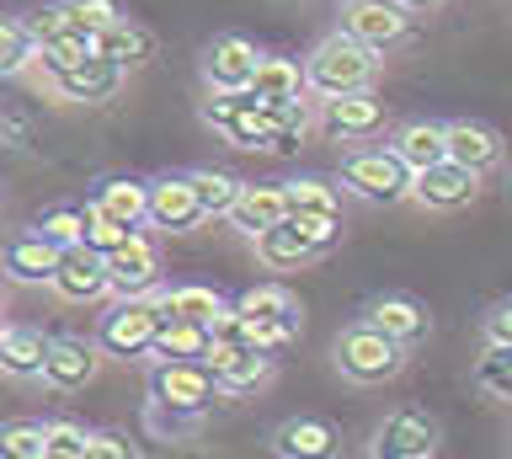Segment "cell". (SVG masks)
I'll return each instance as SVG.
<instances>
[{"mask_svg": "<svg viewBox=\"0 0 512 459\" xmlns=\"http://www.w3.org/2000/svg\"><path fill=\"white\" fill-rule=\"evenodd\" d=\"M219 379L208 363H155L150 369V422L166 433H187L219 401Z\"/></svg>", "mask_w": 512, "mask_h": 459, "instance_id": "obj_1", "label": "cell"}, {"mask_svg": "<svg viewBox=\"0 0 512 459\" xmlns=\"http://www.w3.org/2000/svg\"><path fill=\"white\" fill-rule=\"evenodd\" d=\"M374 75H379V54L352 33L320 38L310 49V59H304V81H310V97H320V102L374 91Z\"/></svg>", "mask_w": 512, "mask_h": 459, "instance_id": "obj_2", "label": "cell"}, {"mask_svg": "<svg viewBox=\"0 0 512 459\" xmlns=\"http://www.w3.org/2000/svg\"><path fill=\"white\" fill-rule=\"evenodd\" d=\"M336 187H347V193L363 198V203H400V198H411L416 171L395 155V145H358V150L342 155Z\"/></svg>", "mask_w": 512, "mask_h": 459, "instance_id": "obj_3", "label": "cell"}, {"mask_svg": "<svg viewBox=\"0 0 512 459\" xmlns=\"http://www.w3.org/2000/svg\"><path fill=\"white\" fill-rule=\"evenodd\" d=\"M331 358L352 385H384V379H395L400 369H406V342L384 337L374 321H358V326H347L342 337H336Z\"/></svg>", "mask_w": 512, "mask_h": 459, "instance_id": "obj_4", "label": "cell"}, {"mask_svg": "<svg viewBox=\"0 0 512 459\" xmlns=\"http://www.w3.org/2000/svg\"><path fill=\"white\" fill-rule=\"evenodd\" d=\"M160 331H166V310H160V294H144V299H118L107 315H102V331H96V342H102L107 358H150Z\"/></svg>", "mask_w": 512, "mask_h": 459, "instance_id": "obj_5", "label": "cell"}, {"mask_svg": "<svg viewBox=\"0 0 512 459\" xmlns=\"http://www.w3.org/2000/svg\"><path fill=\"white\" fill-rule=\"evenodd\" d=\"M203 123L240 150H272V139H278V123H272V113L251 97V91H240V97L214 91V97L203 102Z\"/></svg>", "mask_w": 512, "mask_h": 459, "instance_id": "obj_6", "label": "cell"}, {"mask_svg": "<svg viewBox=\"0 0 512 459\" xmlns=\"http://www.w3.org/2000/svg\"><path fill=\"white\" fill-rule=\"evenodd\" d=\"M416 11H406L400 0H347L342 11V33H352L358 43H368L374 54H390L411 38Z\"/></svg>", "mask_w": 512, "mask_h": 459, "instance_id": "obj_7", "label": "cell"}, {"mask_svg": "<svg viewBox=\"0 0 512 459\" xmlns=\"http://www.w3.org/2000/svg\"><path fill=\"white\" fill-rule=\"evenodd\" d=\"M208 219L203 209V198H198V187H192V171L187 177H155L150 182V230L160 235H187V230H198Z\"/></svg>", "mask_w": 512, "mask_h": 459, "instance_id": "obj_8", "label": "cell"}, {"mask_svg": "<svg viewBox=\"0 0 512 459\" xmlns=\"http://www.w3.org/2000/svg\"><path fill=\"white\" fill-rule=\"evenodd\" d=\"M432 449H438V422L416 406H400L374 427V459H432Z\"/></svg>", "mask_w": 512, "mask_h": 459, "instance_id": "obj_9", "label": "cell"}, {"mask_svg": "<svg viewBox=\"0 0 512 459\" xmlns=\"http://www.w3.org/2000/svg\"><path fill=\"white\" fill-rule=\"evenodd\" d=\"M107 273H112V294H118V299L160 294V246H155V235L134 230V241L107 257Z\"/></svg>", "mask_w": 512, "mask_h": 459, "instance_id": "obj_10", "label": "cell"}, {"mask_svg": "<svg viewBox=\"0 0 512 459\" xmlns=\"http://www.w3.org/2000/svg\"><path fill=\"white\" fill-rule=\"evenodd\" d=\"M256 65H262V54H256L240 33H224V38L208 43V54H203V81H208V91L240 97V91H251Z\"/></svg>", "mask_w": 512, "mask_h": 459, "instance_id": "obj_11", "label": "cell"}, {"mask_svg": "<svg viewBox=\"0 0 512 459\" xmlns=\"http://www.w3.org/2000/svg\"><path fill=\"white\" fill-rule=\"evenodd\" d=\"M48 289H54V294L64 299V305H96L102 294H112L107 257H102V251H91V246H70Z\"/></svg>", "mask_w": 512, "mask_h": 459, "instance_id": "obj_12", "label": "cell"}, {"mask_svg": "<svg viewBox=\"0 0 512 459\" xmlns=\"http://www.w3.org/2000/svg\"><path fill=\"white\" fill-rule=\"evenodd\" d=\"M384 102L374 91H358V97H331L320 102V134L342 139V145H358V139H374L384 129Z\"/></svg>", "mask_w": 512, "mask_h": 459, "instance_id": "obj_13", "label": "cell"}, {"mask_svg": "<svg viewBox=\"0 0 512 459\" xmlns=\"http://www.w3.org/2000/svg\"><path fill=\"white\" fill-rule=\"evenodd\" d=\"M475 193H480V171L459 166V161H443V166L416 171V187H411V198L422 203V209H432V214H454V209H464Z\"/></svg>", "mask_w": 512, "mask_h": 459, "instance_id": "obj_14", "label": "cell"}, {"mask_svg": "<svg viewBox=\"0 0 512 459\" xmlns=\"http://www.w3.org/2000/svg\"><path fill=\"white\" fill-rule=\"evenodd\" d=\"M272 454L278 459H336L342 454V433L326 417H288L272 427Z\"/></svg>", "mask_w": 512, "mask_h": 459, "instance_id": "obj_15", "label": "cell"}, {"mask_svg": "<svg viewBox=\"0 0 512 459\" xmlns=\"http://www.w3.org/2000/svg\"><path fill=\"white\" fill-rule=\"evenodd\" d=\"M288 214H294L288 209V182H246V193H240V203L230 209V225L256 241V235L278 230Z\"/></svg>", "mask_w": 512, "mask_h": 459, "instance_id": "obj_16", "label": "cell"}, {"mask_svg": "<svg viewBox=\"0 0 512 459\" xmlns=\"http://www.w3.org/2000/svg\"><path fill=\"white\" fill-rule=\"evenodd\" d=\"M102 342H86V337H54V353H48V369H43V379L54 390H86L91 379H96V369H102Z\"/></svg>", "mask_w": 512, "mask_h": 459, "instance_id": "obj_17", "label": "cell"}, {"mask_svg": "<svg viewBox=\"0 0 512 459\" xmlns=\"http://www.w3.org/2000/svg\"><path fill=\"white\" fill-rule=\"evenodd\" d=\"M208 369H214V379H219L224 395H251V390H262L267 379H272V353L214 342V353H208Z\"/></svg>", "mask_w": 512, "mask_h": 459, "instance_id": "obj_18", "label": "cell"}, {"mask_svg": "<svg viewBox=\"0 0 512 459\" xmlns=\"http://www.w3.org/2000/svg\"><path fill=\"white\" fill-rule=\"evenodd\" d=\"M59 262H64V246L43 241L38 230H22V235H11V241H6V273L16 283H54Z\"/></svg>", "mask_w": 512, "mask_h": 459, "instance_id": "obj_19", "label": "cell"}, {"mask_svg": "<svg viewBox=\"0 0 512 459\" xmlns=\"http://www.w3.org/2000/svg\"><path fill=\"white\" fill-rule=\"evenodd\" d=\"M368 321H374L384 337H395V342H422L427 331H432V315L422 299H411V294H379L374 305H368Z\"/></svg>", "mask_w": 512, "mask_h": 459, "instance_id": "obj_20", "label": "cell"}, {"mask_svg": "<svg viewBox=\"0 0 512 459\" xmlns=\"http://www.w3.org/2000/svg\"><path fill=\"white\" fill-rule=\"evenodd\" d=\"M54 337H43L38 326H6L0 331V369L11 379H43Z\"/></svg>", "mask_w": 512, "mask_h": 459, "instance_id": "obj_21", "label": "cell"}, {"mask_svg": "<svg viewBox=\"0 0 512 459\" xmlns=\"http://www.w3.org/2000/svg\"><path fill=\"white\" fill-rule=\"evenodd\" d=\"M123 86V65H112L107 54H91L86 65H75L70 75H59L54 91L64 102H112Z\"/></svg>", "mask_w": 512, "mask_h": 459, "instance_id": "obj_22", "label": "cell"}, {"mask_svg": "<svg viewBox=\"0 0 512 459\" xmlns=\"http://www.w3.org/2000/svg\"><path fill=\"white\" fill-rule=\"evenodd\" d=\"M448 161H459L470 171H491L502 161V134L480 118H454L448 123Z\"/></svg>", "mask_w": 512, "mask_h": 459, "instance_id": "obj_23", "label": "cell"}, {"mask_svg": "<svg viewBox=\"0 0 512 459\" xmlns=\"http://www.w3.org/2000/svg\"><path fill=\"white\" fill-rule=\"evenodd\" d=\"M395 155L406 161L411 171H427V166H443L448 161V123H432V118H411L395 129Z\"/></svg>", "mask_w": 512, "mask_h": 459, "instance_id": "obj_24", "label": "cell"}, {"mask_svg": "<svg viewBox=\"0 0 512 459\" xmlns=\"http://www.w3.org/2000/svg\"><path fill=\"white\" fill-rule=\"evenodd\" d=\"M91 198H96V209H107L128 230L150 225V182H139V177H107V182H96Z\"/></svg>", "mask_w": 512, "mask_h": 459, "instance_id": "obj_25", "label": "cell"}, {"mask_svg": "<svg viewBox=\"0 0 512 459\" xmlns=\"http://www.w3.org/2000/svg\"><path fill=\"white\" fill-rule=\"evenodd\" d=\"M310 81H304V65L299 59H283V54H262V65H256V81H251V97L256 102H299Z\"/></svg>", "mask_w": 512, "mask_h": 459, "instance_id": "obj_26", "label": "cell"}, {"mask_svg": "<svg viewBox=\"0 0 512 459\" xmlns=\"http://www.w3.org/2000/svg\"><path fill=\"white\" fill-rule=\"evenodd\" d=\"M235 305L251 326H299V299L288 294L283 283H251Z\"/></svg>", "mask_w": 512, "mask_h": 459, "instance_id": "obj_27", "label": "cell"}, {"mask_svg": "<svg viewBox=\"0 0 512 459\" xmlns=\"http://www.w3.org/2000/svg\"><path fill=\"white\" fill-rule=\"evenodd\" d=\"M96 54H107L112 65H123V70H139V65H150V59H155V33L123 17V22H112L107 33L96 38Z\"/></svg>", "mask_w": 512, "mask_h": 459, "instance_id": "obj_28", "label": "cell"}, {"mask_svg": "<svg viewBox=\"0 0 512 459\" xmlns=\"http://www.w3.org/2000/svg\"><path fill=\"white\" fill-rule=\"evenodd\" d=\"M208 353H214V337H208V326L198 321H166V331H160L155 342V363H208Z\"/></svg>", "mask_w": 512, "mask_h": 459, "instance_id": "obj_29", "label": "cell"}, {"mask_svg": "<svg viewBox=\"0 0 512 459\" xmlns=\"http://www.w3.org/2000/svg\"><path fill=\"white\" fill-rule=\"evenodd\" d=\"M160 310H166V321H198V326H208L224 310V299L208 289V283H176V289H160Z\"/></svg>", "mask_w": 512, "mask_h": 459, "instance_id": "obj_30", "label": "cell"}, {"mask_svg": "<svg viewBox=\"0 0 512 459\" xmlns=\"http://www.w3.org/2000/svg\"><path fill=\"white\" fill-rule=\"evenodd\" d=\"M256 257H262L272 273H288V267H299V262H310L315 257V246L299 235L294 219H283L278 230H267V235H256Z\"/></svg>", "mask_w": 512, "mask_h": 459, "instance_id": "obj_31", "label": "cell"}, {"mask_svg": "<svg viewBox=\"0 0 512 459\" xmlns=\"http://www.w3.org/2000/svg\"><path fill=\"white\" fill-rule=\"evenodd\" d=\"M43 235V241H54V246H86V203H54V209H43L38 214V225H32Z\"/></svg>", "mask_w": 512, "mask_h": 459, "instance_id": "obj_32", "label": "cell"}, {"mask_svg": "<svg viewBox=\"0 0 512 459\" xmlns=\"http://www.w3.org/2000/svg\"><path fill=\"white\" fill-rule=\"evenodd\" d=\"M192 187H198L208 219H230V209L240 203V193H246V182H235L230 171H192Z\"/></svg>", "mask_w": 512, "mask_h": 459, "instance_id": "obj_33", "label": "cell"}, {"mask_svg": "<svg viewBox=\"0 0 512 459\" xmlns=\"http://www.w3.org/2000/svg\"><path fill=\"white\" fill-rule=\"evenodd\" d=\"M288 209L294 214H342V193L326 177H294L288 182Z\"/></svg>", "mask_w": 512, "mask_h": 459, "instance_id": "obj_34", "label": "cell"}, {"mask_svg": "<svg viewBox=\"0 0 512 459\" xmlns=\"http://www.w3.org/2000/svg\"><path fill=\"white\" fill-rule=\"evenodd\" d=\"M48 454V422H6L0 427V459H43Z\"/></svg>", "mask_w": 512, "mask_h": 459, "instance_id": "obj_35", "label": "cell"}, {"mask_svg": "<svg viewBox=\"0 0 512 459\" xmlns=\"http://www.w3.org/2000/svg\"><path fill=\"white\" fill-rule=\"evenodd\" d=\"M475 385L486 395H496V401H512V347L486 342V353L475 363Z\"/></svg>", "mask_w": 512, "mask_h": 459, "instance_id": "obj_36", "label": "cell"}, {"mask_svg": "<svg viewBox=\"0 0 512 459\" xmlns=\"http://www.w3.org/2000/svg\"><path fill=\"white\" fill-rule=\"evenodd\" d=\"M128 241H134V230L118 225L107 209H96V198H86V246L102 251V257H112V251H123Z\"/></svg>", "mask_w": 512, "mask_h": 459, "instance_id": "obj_37", "label": "cell"}, {"mask_svg": "<svg viewBox=\"0 0 512 459\" xmlns=\"http://www.w3.org/2000/svg\"><path fill=\"white\" fill-rule=\"evenodd\" d=\"M91 54H96L91 38H64V43H48V49H38V59H32V65H38L48 81H59V75H70L75 65H86Z\"/></svg>", "mask_w": 512, "mask_h": 459, "instance_id": "obj_38", "label": "cell"}, {"mask_svg": "<svg viewBox=\"0 0 512 459\" xmlns=\"http://www.w3.org/2000/svg\"><path fill=\"white\" fill-rule=\"evenodd\" d=\"M32 59H38V38L27 33V22L16 17V22L0 27V70H6V75H22Z\"/></svg>", "mask_w": 512, "mask_h": 459, "instance_id": "obj_39", "label": "cell"}, {"mask_svg": "<svg viewBox=\"0 0 512 459\" xmlns=\"http://www.w3.org/2000/svg\"><path fill=\"white\" fill-rule=\"evenodd\" d=\"M91 433L80 422H48V454L43 459H86Z\"/></svg>", "mask_w": 512, "mask_h": 459, "instance_id": "obj_40", "label": "cell"}, {"mask_svg": "<svg viewBox=\"0 0 512 459\" xmlns=\"http://www.w3.org/2000/svg\"><path fill=\"white\" fill-rule=\"evenodd\" d=\"M299 225V235L315 246V257H326V251L342 241V214H288Z\"/></svg>", "mask_w": 512, "mask_h": 459, "instance_id": "obj_41", "label": "cell"}, {"mask_svg": "<svg viewBox=\"0 0 512 459\" xmlns=\"http://www.w3.org/2000/svg\"><path fill=\"white\" fill-rule=\"evenodd\" d=\"M208 337L224 347H251V321L240 315V305H224L214 321H208Z\"/></svg>", "mask_w": 512, "mask_h": 459, "instance_id": "obj_42", "label": "cell"}, {"mask_svg": "<svg viewBox=\"0 0 512 459\" xmlns=\"http://www.w3.org/2000/svg\"><path fill=\"white\" fill-rule=\"evenodd\" d=\"M70 11L80 17V27H86V33H96V38H102L112 22H123V6H118V0H70Z\"/></svg>", "mask_w": 512, "mask_h": 459, "instance_id": "obj_43", "label": "cell"}, {"mask_svg": "<svg viewBox=\"0 0 512 459\" xmlns=\"http://www.w3.org/2000/svg\"><path fill=\"white\" fill-rule=\"evenodd\" d=\"M86 459H139V443L128 438V433H91V454Z\"/></svg>", "mask_w": 512, "mask_h": 459, "instance_id": "obj_44", "label": "cell"}, {"mask_svg": "<svg viewBox=\"0 0 512 459\" xmlns=\"http://www.w3.org/2000/svg\"><path fill=\"white\" fill-rule=\"evenodd\" d=\"M486 342L512 347V299H502V305L486 310Z\"/></svg>", "mask_w": 512, "mask_h": 459, "instance_id": "obj_45", "label": "cell"}, {"mask_svg": "<svg viewBox=\"0 0 512 459\" xmlns=\"http://www.w3.org/2000/svg\"><path fill=\"white\" fill-rule=\"evenodd\" d=\"M6 139H11V150H22V139H27V123H22V118H6Z\"/></svg>", "mask_w": 512, "mask_h": 459, "instance_id": "obj_46", "label": "cell"}, {"mask_svg": "<svg viewBox=\"0 0 512 459\" xmlns=\"http://www.w3.org/2000/svg\"><path fill=\"white\" fill-rule=\"evenodd\" d=\"M400 6H406V11H416V17H422V11H438L443 0H400Z\"/></svg>", "mask_w": 512, "mask_h": 459, "instance_id": "obj_47", "label": "cell"}]
</instances>
